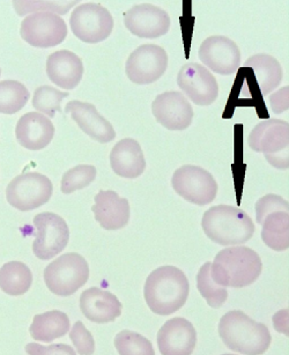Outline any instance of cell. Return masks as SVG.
Segmentation results:
<instances>
[{
	"label": "cell",
	"instance_id": "obj_12",
	"mask_svg": "<svg viewBox=\"0 0 289 355\" xmlns=\"http://www.w3.org/2000/svg\"><path fill=\"white\" fill-rule=\"evenodd\" d=\"M166 50L155 44L139 46L126 60V76L133 84L150 85L159 80L167 71Z\"/></svg>",
	"mask_w": 289,
	"mask_h": 355
},
{
	"label": "cell",
	"instance_id": "obj_22",
	"mask_svg": "<svg viewBox=\"0 0 289 355\" xmlns=\"http://www.w3.org/2000/svg\"><path fill=\"white\" fill-rule=\"evenodd\" d=\"M91 207L95 219L107 230H122L129 223L130 204L115 191H100Z\"/></svg>",
	"mask_w": 289,
	"mask_h": 355
},
{
	"label": "cell",
	"instance_id": "obj_16",
	"mask_svg": "<svg viewBox=\"0 0 289 355\" xmlns=\"http://www.w3.org/2000/svg\"><path fill=\"white\" fill-rule=\"evenodd\" d=\"M152 112L157 123L170 131H183L191 125L193 109L179 92H164L152 103Z\"/></svg>",
	"mask_w": 289,
	"mask_h": 355
},
{
	"label": "cell",
	"instance_id": "obj_3",
	"mask_svg": "<svg viewBox=\"0 0 289 355\" xmlns=\"http://www.w3.org/2000/svg\"><path fill=\"white\" fill-rule=\"evenodd\" d=\"M219 334L227 347L244 355H261L271 345V334L264 324L233 310L220 320Z\"/></svg>",
	"mask_w": 289,
	"mask_h": 355
},
{
	"label": "cell",
	"instance_id": "obj_31",
	"mask_svg": "<svg viewBox=\"0 0 289 355\" xmlns=\"http://www.w3.org/2000/svg\"><path fill=\"white\" fill-rule=\"evenodd\" d=\"M115 347L119 355H155L153 345L146 337L130 330L116 334Z\"/></svg>",
	"mask_w": 289,
	"mask_h": 355
},
{
	"label": "cell",
	"instance_id": "obj_6",
	"mask_svg": "<svg viewBox=\"0 0 289 355\" xmlns=\"http://www.w3.org/2000/svg\"><path fill=\"white\" fill-rule=\"evenodd\" d=\"M89 266L81 254H65L50 263L44 270V282L50 292L58 296H70L86 285Z\"/></svg>",
	"mask_w": 289,
	"mask_h": 355
},
{
	"label": "cell",
	"instance_id": "obj_13",
	"mask_svg": "<svg viewBox=\"0 0 289 355\" xmlns=\"http://www.w3.org/2000/svg\"><path fill=\"white\" fill-rule=\"evenodd\" d=\"M177 84L182 92L197 105H211L219 95L218 81L200 64H185L178 72Z\"/></svg>",
	"mask_w": 289,
	"mask_h": 355
},
{
	"label": "cell",
	"instance_id": "obj_23",
	"mask_svg": "<svg viewBox=\"0 0 289 355\" xmlns=\"http://www.w3.org/2000/svg\"><path fill=\"white\" fill-rule=\"evenodd\" d=\"M110 166L123 178H139L146 169L143 150L137 140L125 138L116 144L110 153Z\"/></svg>",
	"mask_w": 289,
	"mask_h": 355
},
{
	"label": "cell",
	"instance_id": "obj_1",
	"mask_svg": "<svg viewBox=\"0 0 289 355\" xmlns=\"http://www.w3.org/2000/svg\"><path fill=\"white\" fill-rule=\"evenodd\" d=\"M189 292L190 285L184 272L170 265L154 270L143 287L147 306L160 316H169L181 309Z\"/></svg>",
	"mask_w": 289,
	"mask_h": 355
},
{
	"label": "cell",
	"instance_id": "obj_36",
	"mask_svg": "<svg viewBox=\"0 0 289 355\" xmlns=\"http://www.w3.org/2000/svg\"><path fill=\"white\" fill-rule=\"evenodd\" d=\"M28 355H77L73 348L65 344H53L43 346L37 343H30L26 346Z\"/></svg>",
	"mask_w": 289,
	"mask_h": 355
},
{
	"label": "cell",
	"instance_id": "obj_39",
	"mask_svg": "<svg viewBox=\"0 0 289 355\" xmlns=\"http://www.w3.org/2000/svg\"><path fill=\"white\" fill-rule=\"evenodd\" d=\"M223 355H235V354H223Z\"/></svg>",
	"mask_w": 289,
	"mask_h": 355
},
{
	"label": "cell",
	"instance_id": "obj_15",
	"mask_svg": "<svg viewBox=\"0 0 289 355\" xmlns=\"http://www.w3.org/2000/svg\"><path fill=\"white\" fill-rule=\"evenodd\" d=\"M170 24L167 12L152 4L136 5L124 15L128 31L140 39H157L166 35Z\"/></svg>",
	"mask_w": 289,
	"mask_h": 355
},
{
	"label": "cell",
	"instance_id": "obj_2",
	"mask_svg": "<svg viewBox=\"0 0 289 355\" xmlns=\"http://www.w3.org/2000/svg\"><path fill=\"white\" fill-rule=\"evenodd\" d=\"M261 259L247 247H229L220 251L211 266V275L218 285L243 288L257 282L261 273Z\"/></svg>",
	"mask_w": 289,
	"mask_h": 355
},
{
	"label": "cell",
	"instance_id": "obj_18",
	"mask_svg": "<svg viewBox=\"0 0 289 355\" xmlns=\"http://www.w3.org/2000/svg\"><path fill=\"white\" fill-rule=\"evenodd\" d=\"M65 112L70 114L81 131L95 141L105 144L115 139L116 132L112 123L98 112L94 105L76 100L67 103Z\"/></svg>",
	"mask_w": 289,
	"mask_h": 355
},
{
	"label": "cell",
	"instance_id": "obj_24",
	"mask_svg": "<svg viewBox=\"0 0 289 355\" xmlns=\"http://www.w3.org/2000/svg\"><path fill=\"white\" fill-rule=\"evenodd\" d=\"M70 320L67 313L53 310L35 315L29 331L34 340L51 343L57 338L64 337L70 331Z\"/></svg>",
	"mask_w": 289,
	"mask_h": 355
},
{
	"label": "cell",
	"instance_id": "obj_30",
	"mask_svg": "<svg viewBox=\"0 0 289 355\" xmlns=\"http://www.w3.org/2000/svg\"><path fill=\"white\" fill-rule=\"evenodd\" d=\"M212 263H205L199 270L197 275V287L202 297L211 308L218 309L223 306L228 299V291L226 287L218 285L211 275Z\"/></svg>",
	"mask_w": 289,
	"mask_h": 355
},
{
	"label": "cell",
	"instance_id": "obj_4",
	"mask_svg": "<svg viewBox=\"0 0 289 355\" xmlns=\"http://www.w3.org/2000/svg\"><path fill=\"white\" fill-rule=\"evenodd\" d=\"M202 227L209 240L223 247L245 243L254 233L250 216L243 209L229 205L207 209L202 216Z\"/></svg>",
	"mask_w": 289,
	"mask_h": 355
},
{
	"label": "cell",
	"instance_id": "obj_11",
	"mask_svg": "<svg viewBox=\"0 0 289 355\" xmlns=\"http://www.w3.org/2000/svg\"><path fill=\"white\" fill-rule=\"evenodd\" d=\"M20 34L24 41L32 46L53 48L67 39V22L60 15L49 12L32 13L24 19Z\"/></svg>",
	"mask_w": 289,
	"mask_h": 355
},
{
	"label": "cell",
	"instance_id": "obj_32",
	"mask_svg": "<svg viewBox=\"0 0 289 355\" xmlns=\"http://www.w3.org/2000/svg\"><path fill=\"white\" fill-rule=\"evenodd\" d=\"M69 96L67 92L58 91L50 86H41L36 89L33 96V107L48 117H55L56 112H62L60 103Z\"/></svg>",
	"mask_w": 289,
	"mask_h": 355
},
{
	"label": "cell",
	"instance_id": "obj_25",
	"mask_svg": "<svg viewBox=\"0 0 289 355\" xmlns=\"http://www.w3.org/2000/svg\"><path fill=\"white\" fill-rule=\"evenodd\" d=\"M244 67H250L254 71L258 87L263 95L270 94L281 84V65L274 57L266 53H258L247 60Z\"/></svg>",
	"mask_w": 289,
	"mask_h": 355
},
{
	"label": "cell",
	"instance_id": "obj_5",
	"mask_svg": "<svg viewBox=\"0 0 289 355\" xmlns=\"http://www.w3.org/2000/svg\"><path fill=\"white\" fill-rule=\"evenodd\" d=\"M249 146L264 154L268 164L277 169H288V123L281 119L263 121L251 131Z\"/></svg>",
	"mask_w": 289,
	"mask_h": 355
},
{
	"label": "cell",
	"instance_id": "obj_7",
	"mask_svg": "<svg viewBox=\"0 0 289 355\" xmlns=\"http://www.w3.org/2000/svg\"><path fill=\"white\" fill-rule=\"evenodd\" d=\"M53 191V183L46 175L25 173L13 178L8 185L6 198L15 209L28 212L49 202Z\"/></svg>",
	"mask_w": 289,
	"mask_h": 355
},
{
	"label": "cell",
	"instance_id": "obj_19",
	"mask_svg": "<svg viewBox=\"0 0 289 355\" xmlns=\"http://www.w3.org/2000/svg\"><path fill=\"white\" fill-rule=\"evenodd\" d=\"M81 313L93 323H112L122 313V303L105 289L91 287L80 296Z\"/></svg>",
	"mask_w": 289,
	"mask_h": 355
},
{
	"label": "cell",
	"instance_id": "obj_14",
	"mask_svg": "<svg viewBox=\"0 0 289 355\" xmlns=\"http://www.w3.org/2000/svg\"><path fill=\"white\" fill-rule=\"evenodd\" d=\"M198 57L209 70L221 76L235 73L240 67V48L226 36L207 37L199 46Z\"/></svg>",
	"mask_w": 289,
	"mask_h": 355
},
{
	"label": "cell",
	"instance_id": "obj_8",
	"mask_svg": "<svg viewBox=\"0 0 289 355\" xmlns=\"http://www.w3.org/2000/svg\"><path fill=\"white\" fill-rule=\"evenodd\" d=\"M74 36L82 42L96 44L108 39L114 29V19L102 5L86 3L74 8L70 18Z\"/></svg>",
	"mask_w": 289,
	"mask_h": 355
},
{
	"label": "cell",
	"instance_id": "obj_38",
	"mask_svg": "<svg viewBox=\"0 0 289 355\" xmlns=\"http://www.w3.org/2000/svg\"><path fill=\"white\" fill-rule=\"evenodd\" d=\"M275 330L288 336V310H280L273 316Z\"/></svg>",
	"mask_w": 289,
	"mask_h": 355
},
{
	"label": "cell",
	"instance_id": "obj_26",
	"mask_svg": "<svg viewBox=\"0 0 289 355\" xmlns=\"http://www.w3.org/2000/svg\"><path fill=\"white\" fill-rule=\"evenodd\" d=\"M32 284V271L21 261H8L0 268V289L8 295H24Z\"/></svg>",
	"mask_w": 289,
	"mask_h": 355
},
{
	"label": "cell",
	"instance_id": "obj_28",
	"mask_svg": "<svg viewBox=\"0 0 289 355\" xmlns=\"http://www.w3.org/2000/svg\"><path fill=\"white\" fill-rule=\"evenodd\" d=\"M29 98V91L21 83L0 81V114L15 115L27 105Z\"/></svg>",
	"mask_w": 289,
	"mask_h": 355
},
{
	"label": "cell",
	"instance_id": "obj_9",
	"mask_svg": "<svg viewBox=\"0 0 289 355\" xmlns=\"http://www.w3.org/2000/svg\"><path fill=\"white\" fill-rule=\"evenodd\" d=\"M171 185L186 202L198 206L209 205L216 199L218 183L204 168L186 164L175 171Z\"/></svg>",
	"mask_w": 289,
	"mask_h": 355
},
{
	"label": "cell",
	"instance_id": "obj_29",
	"mask_svg": "<svg viewBox=\"0 0 289 355\" xmlns=\"http://www.w3.org/2000/svg\"><path fill=\"white\" fill-rule=\"evenodd\" d=\"M80 1L81 0H13V6L20 17L39 12L64 15H67Z\"/></svg>",
	"mask_w": 289,
	"mask_h": 355
},
{
	"label": "cell",
	"instance_id": "obj_40",
	"mask_svg": "<svg viewBox=\"0 0 289 355\" xmlns=\"http://www.w3.org/2000/svg\"><path fill=\"white\" fill-rule=\"evenodd\" d=\"M0 76H1V70H0Z\"/></svg>",
	"mask_w": 289,
	"mask_h": 355
},
{
	"label": "cell",
	"instance_id": "obj_34",
	"mask_svg": "<svg viewBox=\"0 0 289 355\" xmlns=\"http://www.w3.org/2000/svg\"><path fill=\"white\" fill-rule=\"evenodd\" d=\"M70 339L79 355H93L95 352V340L91 332L86 329L82 322L74 324L70 331Z\"/></svg>",
	"mask_w": 289,
	"mask_h": 355
},
{
	"label": "cell",
	"instance_id": "obj_37",
	"mask_svg": "<svg viewBox=\"0 0 289 355\" xmlns=\"http://www.w3.org/2000/svg\"><path fill=\"white\" fill-rule=\"evenodd\" d=\"M271 102L272 110L275 114H281V112L288 110V87L281 88L278 93L272 95L270 98Z\"/></svg>",
	"mask_w": 289,
	"mask_h": 355
},
{
	"label": "cell",
	"instance_id": "obj_27",
	"mask_svg": "<svg viewBox=\"0 0 289 355\" xmlns=\"http://www.w3.org/2000/svg\"><path fill=\"white\" fill-rule=\"evenodd\" d=\"M261 239L268 248L274 251H285L289 247L288 212L271 213L261 223Z\"/></svg>",
	"mask_w": 289,
	"mask_h": 355
},
{
	"label": "cell",
	"instance_id": "obj_20",
	"mask_svg": "<svg viewBox=\"0 0 289 355\" xmlns=\"http://www.w3.org/2000/svg\"><path fill=\"white\" fill-rule=\"evenodd\" d=\"M55 136V126L49 119L39 112H28L19 119L15 137L22 147L29 150L46 148Z\"/></svg>",
	"mask_w": 289,
	"mask_h": 355
},
{
	"label": "cell",
	"instance_id": "obj_33",
	"mask_svg": "<svg viewBox=\"0 0 289 355\" xmlns=\"http://www.w3.org/2000/svg\"><path fill=\"white\" fill-rule=\"evenodd\" d=\"M96 178V168L91 164H80L63 175L60 189L65 195L87 188Z\"/></svg>",
	"mask_w": 289,
	"mask_h": 355
},
{
	"label": "cell",
	"instance_id": "obj_10",
	"mask_svg": "<svg viewBox=\"0 0 289 355\" xmlns=\"http://www.w3.org/2000/svg\"><path fill=\"white\" fill-rule=\"evenodd\" d=\"M37 233L33 243V252L41 261H49L67 248L70 230L67 221L55 213H40L34 218Z\"/></svg>",
	"mask_w": 289,
	"mask_h": 355
},
{
	"label": "cell",
	"instance_id": "obj_21",
	"mask_svg": "<svg viewBox=\"0 0 289 355\" xmlns=\"http://www.w3.org/2000/svg\"><path fill=\"white\" fill-rule=\"evenodd\" d=\"M46 74L56 86L71 91L80 84L84 76V64L72 51L60 50L48 57Z\"/></svg>",
	"mask_w": 289,
	"mask_h": 355
},
{
	"label": "cell",
	"instance_id": "obj_17",
	"mask_svg": "<svg viewBox=\"0 0 289 355\" xmlns=\"http://www.w3.org/2000/svg\"><path fill=\"white\" fill-rule=\"evenodd\" d=\"M195 344V327L182 317L166 322L157 334V346L162 355H191Z\"/></svg>",
	"mask_w": 289,
	"mask_h": 355
},
{
	"label": "cell",
	"instance_id": "obj_35",
	"mask_svg": "<svg viewBox=\"0 0 289 355\" xmlns=\"http://www.w3.org/2000/svg\"><path fill=\"white\" fill-rule=\"evenodd\" d=\"M288 202L278 195H266L256 202V219L259 225L271 213L288 212Z\"/></svg>",
	"mask_w": 289,
	"mask_h": 355
}]
</instances>
